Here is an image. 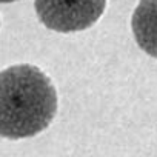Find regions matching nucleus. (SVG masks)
Wrapping results in <instances>:
<instances>
[{"label":"nucleus","instance_id":"7ed1b4c3","mask_svg":"<svg viewBox=\"0 0 157 157\" xmlns=\"http://www.w3.org/2000/svg\"><path fill=\"white\" fill-rule=\"evenodd\" d=\"M131 28L140 49L157 59V0H140L131 17Z\"/></svg>","mask_w":157,"mask_h":157},{"label":"nucleus","instance_id":"20e7f679","mask_svg":"<svg viewBox=\"0 0 157 157\" xmlns=\"http://www.w3.org/2000/svg\"><path fill=\"white\" fill-rule=\"evenodd\" d=\"M11 2H17V0H0V3H11Z\"/></svg>","mask_w":157,"mask_h":157},{"label":"nucleus","instance_id":"f03ea898","mask_svg":"<svg viewBox=\"0 0 157 157\" xmlns=\"http://www.w3.org/2000/svg\"><path fill=\"white\" fill-rule=\"evenodd\" d=\"M106 0H34L39 20L57 33L91 28L103 14Z\"/></svg>","mask_w":157,"mask_h":157},{"label":"nucleus","instance_id":"f257e3e1","mask_svg":"<svg viewBox=\"0 0 157 157\" xmlns=\"http://www.w3.org/2000/svg\"><path fill=\"white\" fill-rule=\"evenodd\" d=\"M57 113V93L34 65H14L0 72V137H34Z\"/></svg>","mask_w":157,"mask_h":157}]
</instances>
